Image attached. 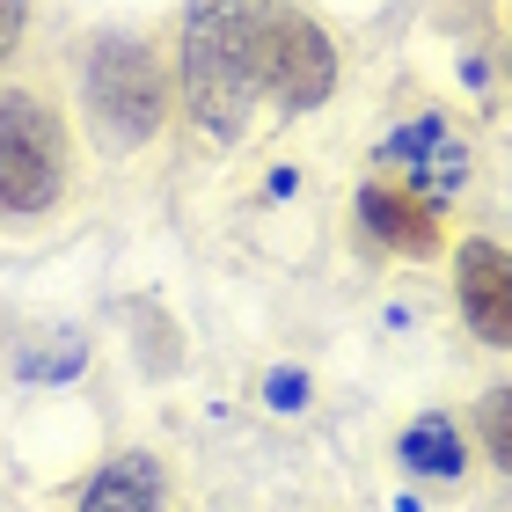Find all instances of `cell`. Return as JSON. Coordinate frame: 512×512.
Returning <instances> with one entry per match:
<instances>
[{
	"label": "cell",
	"mask_w": 512,
	"mask_h": 512,
	"mask_svg": "<svg viewBox=\"0 0 512 512\" xmlns=\"http://www.w3.org/2000/svg\"><path fill=\"white\" fill-rule=\"evenodd\" d=\"M176 103L213 147H242L256 110V8L249 0H183L176 22Z\"/></svg>",
	"instance_id": "obj_1"
},
{
	"label": "cell",
	"mask_w": 512,
	"mask_h": 512,
	"mask_svg": "<svg viewBox=\"0 0 512 512\" xmlns=\"http://www.w3.org/2000/svg\"><path fill=\"white\" fill-rule=\"evenodd\" d=\"M169 96H176V74H169V59H161L154 37L103 30L96 44H88L81 110H88V132H96L103 154H139L147 139H161Z\"/></svg>",
	"instance_id": "obj_2"
},
{
	"label": "cell",
	"mask_w": 512,
	"mask_h": 512,
	"mask_svg": "<svg viewBox=\"0 0 512 512\" xmlns=\"http://www.w3.org/2000/svg\"><path fill=\"white\" fill-rule=\"evenodd\" d=\"M74 183V132L44 81L0 88V220H44Z\"/></svg>",
	"instance_id": "obj_3"
},
{
	"label": "cell",
	"mask_w": 512,
	"mask_h": 512,
	"mask_svg": "<svg viewBox=\"0 0 512 512\" xmlns=\"http://www.w3.org/2000/svg\"><path fill=\"white\" fill-rule=\"evenodd\" d=\"M337 37L293 0H256V96H271L286 118H308L337 96Z\"/></svg>",
	"instance_id": "obj_4"
},
{
	"label": "cell",
	"mask_w": 512,
	"mask_h": 512,
	"mask_svg": "<svg viewBox=\"0 0 512 512\" xmlns=\"http://www.w3.org/2000/svg\"><path fill=\"white\" fill-rule=\"evenodd\" d=\"M454 308L476 344L512 352V249L491 235L454 242Z\"/></svg>",
	"instance_id": "obj_5"
},
{
	"label": "cell",
	"mask_w": 512,
	"mask_h": 512,
	"mask_svg": "<svg viewBox=\"0 0 512 512\" xmlns=\"http://www.w3.org/2000/svg\"><path fill=\"white\" fill-rule=\"evenodd\" d=\"M359 227L381 249H403V256H432L439 242H447L439 205L417 198V191H395V183H366V191H359Z\"/></svg>",
	"instance_id": "obj_6"
},
{
	"label": "cell",
	"mask_w": 512,
	"mask_h": 512,
	"mask_svg": "<svg viewBox=\"0 0 512 512\" xmlns=\"http://www.w3.org/2000/svg\"><path fill=\"white\" fill-rule=\"evenodd\" d=\"M81 512H169V483H161L154 454H118L88 476Z\"/></svg>",
	"instance_id": "obj_7"
},
{
	"label": "cell",
	"mask_w": 512,
	"mask_h": 512,
	"mask_svg": "<svg viewBox=\"0 0 512 512\" xmlns=\"http://www.w3.org/2000/svg\"><path fill=\"white\" fill-rule=\"evenodd\" d=\"M403 461H410V469H425V476H461V469H469V454H461L454 417H447V410L417 417V425L403 432Z\"/></svg>",
	"instance_id": "obj_8"
},
{
	"label": "cell",
	"mask_w": 512,
	"mask_h": 512,
	"mask_svg": "<svg viewBox=\"0 0 512 512\" xmlns=\"http://www.w3.org/2000/svg\"><path fill=\"white\" fill-rule=\"evenodd\" d=\"M476 447L491 454V469L512 476V381L476 395Z\"/></svg>",
	"instance_id": "obj_9"
},
{
	"label": "cell",
	"mask_w": 512,
	"mask_h": 512,
	"mask_svg": "<svg viewBox=\"0 0 512 512\" xmlns=\"http://www.w3.org/2000/svg\"><path fill=\"white\" fill-rule=\"evenodd\" d=\"M30 22H37V0H0V66H8V59L22 52Z\"/></svg>",
	"instance_id": "obj_10"
},
{
	"label": "cell",
	"mask_w": 512,
	"mask_h": 512,
	"mask_svg": "<svg viewBox=\"0 0 512 512\" xmlns=\"http://www.w3.org/2000/svg\"><path fill=\"white\" fill-rule=\"evenodd\" d=\"M505 74H512V30H505Z\"/></svg>",
	"instance_id": "obj_11"
}]
</instances>
